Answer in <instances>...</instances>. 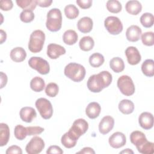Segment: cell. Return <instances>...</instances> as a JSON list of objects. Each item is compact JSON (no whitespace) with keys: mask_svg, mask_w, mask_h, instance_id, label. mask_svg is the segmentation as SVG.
Here are the masks:
<instances>
[{"mask_svg":"<svg viewBox=\"0 0 154 154\" xmlns=\"http://www.w3.org/2000/svg\"><path fill=\"white\" fill-rule=\"evenodd\" d=\"M112 80V75L108 71H102L90 76L87 81L88 89L93 93H99L108 87Z\"/></svg>","mask_w":154,"mask_h":154,"instance_id":"1","label":"cell"},{"mask_svg":"<svg viewBox=\"0 0 154 154\" xmlns=\"http://www.w3.org/2000/svg\"><path fill=\"white\" fill-rule=\"evenodd\" d=\"M64 73L68 78L74 82H79L84 79L86 71L82 65L76 63H70L64 67Z\"/></svg>","mask_w":154,"mask_h":154,"instance_id":"2","label":"cell"},{"mask_svg":"<svg viewBox=\"0 0 154 154\" xmlns=\"http://www.w3.org/2000/svg\"><path fill=\"white\" fill-rule=\"evenodd\" d=\"M62 26V14L60 9L52 8L47 14L46 26L51 32L59 31Z\"/></svg>","mask_w":154,"mask_h":154,"instance_id":"3","label":"cell"},{"mask_svg":"<svg viewBox=\"0 0 154 154\" xmlns=\"http://www.w3.org/2000/svg\"><path fill=\"white\" fill-rule=\"evenodd\" d=\"M45 34L42 30L37 29L34 31L30 35L28 43V49L32 53L40 52L44 45Z\"/></svg>","mask_w":154,"mask_h":154,"instance_id":"4","label":"cell"},{"mask_svg":"<svg viewBox=\"0 0 154 154\" xmlns=\"http://www.w3.org/2000/svg\"><path fill=\"white\" fill-rule=\"evenodd\" d=\"M117 85L120 92L126 96H130L135 93V88L133 81L128 75H122L119 77Z\"/></svg>","mask_w":154,"mask_h":154,"instance_id":"5","label":"cell"},{"mask_svg":"<svg viewBox=\"0 0 154 154\" xmlns=\"http://www.w3.org/2000/svg\"><path fill=\"white\" fill-rule=\"evenodd\" d=\"M35 105L43 119L48 120L51 118L53 114V108L49 100L43 97L38 98L35 101Z\"/></svg>","mask_w":154,"mask_h":154,"instance_id":"6","label":"cell"},{"mask_svg":"<svg viewBox=\"0 0 154 154\" xmlns=\"http://www.w3.org/2000/svg\"><path fill=\"white\" fill-rule=\"evenodd\" d=\"M29 67L37 70L42 75H46L50 71V66L48 62L39 57H32L28 60Z\"/></svg>","mask_w":154,"mask_h":154,"instance_id":"7","label":"cell"},{"mask_svg":"<svg viewBox=\"0 0 154 154\" xmlns=\"http://www.w3.org/2000/svg\"><path fill=\"white\" fill-rule=\"evenodd\" d=\"M104 26L108 32L112 35H118L123 30V24L116 16H108L104 20Z\"/></svg>","mask_w":154,"mask_h":154,"instance_id":"8","label":"cell"},{"mask_svg":"<svg viewBox=\"0 0 154 154\" xmlns=\"http://www.w3.org/2000/svg\"><path fill=\"white\" fill-rule=\"evenodd\" d=\"M45 146L43 140L40 137H32L26 144L25 150L28 154H37L40 153Z\"/></svg>","mask_w":154,"mask_h":154,"instance_id":"9","label":"cell"},{"mask_svg":"<svg viewBox=\"0 0 154 154\" xmlns=\"http://www.w3.org/2000/svg\"><path fill=\"white\" fill-rule=\"evenodd\" d=\"M88 129V123L84 119H78L75 120L69 131L78 139L84 135Z\"/></svg>","mask_w":154,"mask_h":154,"instance_id":"10","label":"cell"},{"mask_svg":"<svg viewBox=\"0 0 154 154\" xmlns=\"http://www.w3.org/2000/svg\"><path fill=\"white\" fill-rule=\"evenodd\" d=\"M125 55L128 63L131 65H137L141 60V57L138 49L134 46H129L125 50Z\"/></svg>","mask_w":154,"mask_h":154,"instance_id":"11","label":"cell"},{"mask_svg":"<svg viewBox=\"0 0 154 154\" xmlns=\"http://www.w3.org/2000/svg\"><path fill=\"white\" fill-rule=\"evenodd\" d=\"M108 142L109 145L114 149H119L126 144V138L125 135L120 132L113 133L109 138Z\"/></svg>","mask_w":154,"mask_h":154,"instance_id":"12","label":"cell"},{"mask_svg":"<svg viewBox=\"0 0 154 154\" xmlns=\"http://www.w3.org/2000/svg\"><path fill=\"white\" fill-rule=\"evenodd\" d=\"M114 119L110 116L103 117L99 124V131L103 135L109 133L114 128Z\"/></svg>","mask_w":154,"mask_h":154,"instance_id":"13","label":"cell"},{"mask_svg":"<svg viewBox=\"0 0 154 154\" xmlns=\"http://www.w3.org/2000/svg\"><path fill=\"white\" fill-rule=\"evenodd\" d=\"M65 54V48L60 45L50 43L47 47V55L51 59H57L60 55Z\"/></svg>","mask_w":154,"mask_h":154,"instance_id":"14","label":"cell"},{"mask_svg":"<svg viewBox=\"0 0 154 154\" xmlns=\"http://www.w3.org/2000/svg\"><path fill=\"white\" fill-rule=\"evenodd\" d=\"M140 126L144 129L149 130L153 126V116L152 113L149 112H142L138 117Z\"/></svg>","mask_w":154,"mask_h":154,"instance_id":"15","label":"cell"},{"mask_svg":"<svg viewBox=\"0 0 154 154\" xmlns=\"http://www.w3.org/2000/svg\"><path fill=\"white\" fill-rule=\"evenodd\" d=\"M130 141L136 146L138 150L147 141V140L143 132L139 131H135L130 135Z\"/></svg>","mask_w":154,"mask_h":154,"instance_id":"16","label":"cell"},{"mask_svg":"<svg viewBox=\"0 0 154 154\" xmlns=\"http://www.w3.org/2000/svg\"><path fill=\"white\" fill-rule=\"evenodd\" d=\"M142 31L137 25H132L128 28L126 31V37L128 41L135 42L140 40Z\"/></svg>","mask_w":154,"mask_h":154,"instance_id":"17","label":"cell"},{"mask_svg":"<svg viewBox=\"0 0 154 154\" xmlns=\"http://www.w3.org/2000/svg\"><path fill=\"white\" fill-rule=\"evenodd\" d=\"M19 116L21 120L26 123H31L37 116L35 110L30 106H25L20 109Z\"/></svg>","mask_w":154,"mask_h":154,"instance_id":"18","label":"cell"},{"mask_svg":"<svg viewBox=\"0 0 154 154\" xmlns=\"http://www.w3.org/2000/svg\"><path fill=\"white\" fill-rule=\"evenodd\" d=\"M93 20L89 17H83L81 18L77 23L78 30L82 33L90 32L93 29Z\"/></svg>","mask_w":154,"mask_h":154,"instance_id":"19","label":"cell"},{"mask_svg":"<svg viewBox=\"0 0 154 154\" xmlns=\"http://www.w3.org/2000/svg\"><path fill=\"white\" fill-rule=\"evenodd\" d=\"M101 111V107L100 105L96 102H90L85 108L86 115L91 119L97 118Z\"/></svg>","mask_w":154,"mask_h":154,"instance_id":"20","label":"cell"},{"mask_svg":"<svg viewBox=\"0 0 154 154\" xmlns=\"http://www.w3.org/2000/svg\"><path fill=\"white\" fill-rule=\"evenodd\" d=\"M11 59L16 63H20L25 60L26 57L25 50L22 47H16L13 48L10 52Z\"/></svg>","mask_w":154,"mask_h":154,"instance_id":"21","label":"cell"},{"mask_svg":"<svg viewBox=\"0 0 154 154\" xmlns=\"http://www.w3.org/2000/svg\"><path fill=\"white\" fill-rule=\"evenodd\" d=\"M78 140L75 136L68 131L63 135L61 138V142L66 148L70 149L76 146Z\"/></svg>","mask_w":154,"mask_h":154,"instance_id":"22","label":"cell"},{"mask_svg":"<svg viewBox=\"0 0 154 154\" xmlns=\"http://www.w3.org/2000/svg\"><path fill=\"white\" fill-rule=\"evenodd\" d=\"M125 9L130 14L137 15L141 11L142 5L138 1H129L125 5Z\"/></svg>","mask_w":154,"mask_h":154,"instance_id":"23","label":"cell"},{"mask_svg":"<svg viewBox=\"0 0 154 154\" xmlns=\"http://www.w3.org/2000/svg\"><path fill=\"white\" fill-rule=\"evenodd\" d=\"M10 138V129L7 124L0 123V146L2 147L8 142Z\"/></svg>","mask_w":154,"mask_h":154,"instance_id":"24","label":"cell"},{"mask_svg":"<svg viewBox=\"0 0 154 154\" xmlns=\"http://www.w3.org/2000/svg\"><path fill=\"white\" fill-rule=\"evenodd\" d=\"M119 111L124 114H130L134 110V103L129 99L122 100L118 105Z\"/></svg>","mask_w":154,"mask_h":154,"instance_id":"25","label":"cell"},{"mask_svg":"<svg viewBox=\"0 0 154 154\" xmlns=\"http://www.w3.org/2000/svg\"><path fill=\"white\" fill-rule=\"evenodd\" d=\"M78 36L75 31L68 29L66 31L63 35V40L64 43L67 45H73L78 41Z\"/></svg>","mask_w":154,"mask_h":154,"instance_id":"26","label":"cell"},{"mask_svg":"<svg viewBox=\"0 0 154 154\" xmlns=\"http://www.w3.org/2000/svg\"><path fill=\"white\" fill-rule=\"evenodd\" d=\"M143 73L148 77H152L154 75V61L152 59L146 60L141 65Z\"/></svg>","mask_w":154,"mask_h":154,"instance_id":"27","label":"cell"},{"mask_svg":"<svg viewBox=\"0 0 154 154\" xmlns=\"http://www.w3.org/2000/svg\"><path fill=\"white\" fill-rule=\"evenodd\" d=\"M80 49L83 51H89L94 46V42L90 36H84L81 38L79 43Z\"/></svg>","mask_w":154,"mask_h":154,"instance_id":"28","label":"cell"},{"mask_svg":"<svg viewBox=\"0 0 154 154\" xmlns=\"http://www.w3.org/2000/svg\"><path fill=\"white\" fill-rule=\"evenodd\" d=\"M110 68L116 73H120L125 69L123 60L120 57H114L109 61Z\"/></svg>","mask_w":154,"mask_h":154,"instance_id":"29","label":"cell"},{"mask_svg":"<svg viewBox=\"0 0 154 154\" xmlns=\"http://www.w3.org/2000/svg\"><path fill=\"white\" fill-rule=\"evenodd\" d=\"M45 82L42 78L39 76L34 77L30 82V87L35 92H40L45 88Z\"/></svg>","mask_w":154,"mask_h":154,"instance_id":"30","label":"cell"},{"mask_svg":"<svg viewBox=\"0 0 154 154\" xmlns=\"http://www.w3.org/2000/svg\"><path fill=\"white\" fill-rule=\"evenodd\" d=\"M103 56L98 52L91 54L89 57V63L93 67H99L104 63Z\"/></svg>","mask_w":154,"mask_h":154,"instance_id":"31","label":"cell"},{"mask_svg":"<svg viewBox=\"0 0 154 154\" xmlns=\"http://www.w3.org/2000/svg\"><path fill=\"white\" fill-rule=\"evenodd\" d=\"M17 5L24 10H29L33 11L37 5L36 0H16Z\"/></svg>","mask_w":154,"mask_h":154,"instance_id":"32","label":"cell"},{"mask_svg":"<svg viewBox=\"0 0 154 154\" xmlns=\"http://www.w3.org/2000/svg\"><path fill=\"white\" fill-rule=\"evenodd\" d=\"M64 14L69 19H74L76 18L79 13L78 8L73 4H69L64 8Z\"/></svg>","mask_w":154,"mask_h":154,"instance_id":"33","label":"cell"},{"mask_svg":"<svg viewBox=\"0 0 154 154\" xmlns=\"http://www.w3.org/2000/svg\"><path fill=\"white\" fill-rule=\"evenodd\" d=\"M141 24L145 28H150L154 23V16L150 13H143L140 18Z\"/></svg>","mask_w":154,"mask_h":154,"instance_id":"34","label":"cell"},{"mask_svg":"<svg viewBox=\"0 0 154 154\" xmlns=\"http://www.w3.org/2000/svg\"><path fill=\"white\" fill-rule=\"evenodd\" d=\"M107 10L112 13H118L121 11L122 6L121 3L117 0H109L106 2Z\"/></svg>","mask_w":154,"mask_h":154,"instance_id":"35","label":"cell"},{"mask_svg":"<svg viewBox=\"0 0 154 154\" xmlns=\"http://www.w3.org/2000/svg\"><path fill=\"white\" fill-rule=\"evenodd\" d=\"M14 134L16 139L19 140H24L28 135L26 127H24L21 125H16L14 128Z\"/></svg>","mask_w":154,"mask_h":154,"instance_id":"36","label":"cell"},{"mask_svg":"<svg viewBox=\"0 0 154 154\" xmlns=\"http://www.w3.org/2000/svg\"><path fill=\"white\" fill-rule=\"evenodd\" d=\"M59 91V87L58 85L55 82L49 83L45 88V93L47 96L51 97H55Z\"/></svg>","mask_w":154,"mask_h":154,"instance_id":"37","label":"cell"},{"mask_svg":"<svg viewBox=\"0 0 154 154\" xmlns=\"http://www.w3.org/2000/svg\"><path fill=\"white\" fill-rule=\"evenodd\" d=\"M141 41L143 45L152 46L154 45V34L152 31L146 32L141 34Z\"/></svg>","mask_w":154,"mask_h":154,"instance_id":"38","label":"cell"},{"mask_svg":"<svg viewBox=\"0 0 154 154\" xmlns=\"http://www.w3.org/2000/svg\"><path fill=\"white\" fill-rule=\"evenodd\" d=\"M34 19V13L32 10H24L20 14V19L24 23H29Z\"/></svg>","mask_w":154,"mask_h":154,"instance_id":"39","label":"cell"},{"mask_svg":"<svg viewBox=\"0 0 154 154\" xmlns=\"http://www.w3.org/2000/svg\"><path fill=\"white\" fill-rule=\"evenodd\" d=\"M140 153L143 154H152L154 152L153 143L152 142L147 141L140 148L137 150Z\"/></svg>","mask_w":154,"mask_h":154,"instance_id":"40","label":"cell"},{"mask_svg":"<svg viewBox=\"0 0 154 154\" xmlns=\"http://www.w3.org/2000/svg\"><path fill=\"white\" fill-rule=\"evenodd\" d=\"M27 135L28 136L40 134L44 131V128L40 126H28L26 127Z\"/></svg>","mask_w":154,"mask_h":154,"instance_id":"41","label":"cell"},{"mask_svg":"<svg viewBox=\"0 0 154 154\" xmlns=\"http://www.w3.org/2000/svg\"><path fill=\"white\" fill-rule=\"evenodd\" d=\"M13 7V3L11 0H2L0 1V8L3 11H9Z\"/></svg>","mask_w":154,"mask_h":154,"instance_id":"42","label":"cell"},{"mask_svg":"<svg viewBox=\"0 0 154 154\" xmlns=\"http://www.w3.org/2000/svg\"><path fill=\"white\" fill-rule=\"evenodd\" d=\"M92 0H76V2L82 9H87L91 7Z\"/></svg>","mask_w":154,"mask_h":154,"instance_id":"43","label":"cell"},{"mask_svg":"<svg viewBox=\"0 0 154 154\" xmlns=\"http://www.w3.org/2000/svg\"><path fill=\"white\" fill-rule=\"evenodd\" d=\"M6 154H11V153H18V154H22V150L21 148L16 145H13L11 146H10L5 152Z\"/></svg>","mask_w":154,"mask_h":154,"instance_id":"44","label":"cell"},{"mask_svg":"<svg viewBox=\"0 0 154 154\" xmlns=\"http://www.w3.org/2000/svg\"><path fill=\"white\" fill-rule=\"evenodd\" d=\"M46 153L51 154V153H57V154H62L63 153V150L58 146L53 145L51 146L48 150H46Z\"/></svg>","mask_w":154,"mask_h":154,"instance_id":"45","label":"cell"},{"mask_svg":"<svg viewBox=\"0 0 154 154\" xmlns=\"http://www.w3.org/2000/svg\"><path fill=\"white\" fill-rule=\"evenodd\" d=\"M37 5L41 7H48L52 3V0H36Z\"/></svg>","mask_w":154,"mask_h":154,"instance_id":"46","label":"cell"},{"mask_svg":"<svg viewBox=\"0 0 154 154\" xmlns=\"http://www.w3.org/2000/svg\"><path fill=\"white\" fill-rule=\"evenodd\" d=\"M76 153H90V154H94L95 152L94 150L89 147H84L82 149H81L80 151Z\"/></svg>","mask_w":154,"mask_h":154,"instance_id":"47","label":"cell"},{"mask_svg":"<svg viewBox=\"0 0 154 154\" xmlns=\"http://www.w3.org/2000/svg\"><path fill=\"white\" fill-rule=\"evenodd\" d=\"M7 82V76L5 73L1 72V88H2Z\"/></svg>","mask_w":154,"mask_h":154,"instance_id":"48","label":"cell"},{"mask_svg":"<svg viewBox=\"0 0 154 154\" xmlns=\"http://www.w3.org/2000/svg\"><path fill=\"white\" fill-rule=\"evenodd\" d=\"M0 32H1V44H2L6 40L7 34L2 29H1Z\"/></svg>","mask_w":154,"mask_h":154,"instance_id":"49","label":"cell"},{"mask_svg":"<svg viewBox=\"0 0 154 154\" xmlns=\"http://www.w3.org/2000/svg\"><path fill=\"white\" fill-rule=\"evenodd\" d=\"M120 153H124V154H130V153H132V154H133L134 152L131 149H126L121 151L120 152Z\"/></svg>","mask_w":154,"mask_h":154,"instance_id":"50","label":"cell"}]
</instances>
